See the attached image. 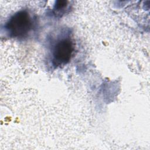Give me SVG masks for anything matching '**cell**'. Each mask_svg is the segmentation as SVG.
<instances>
[{
	"instance_id": "7a4b0ae2",
	"label": "cell",
	"mask_w": 150,
	"mask_h": 150,
	"mask_svg": "<svg viewBox=\"0 0 150 150\" xmlns=\"http://www.w3.org/2000/svg\"><path fill=\"white\" fill-rule=\"evenodd\" d=\"M74 51V43L70 38L57 40L52 49V64L55 67L66 64L71 60Z\"/></svg>"
},
{
	"instance_id": "3957f363",
	"label": "cell",
	"mask_w": 150,
	"mask_h": 150,
	"mask_svg": "<svg viewBox=\"0 0 150 150\" xmlns=\"http://www.w3.org/2000/svg\"><path fill=\"white\" fill-rule=\"evenodd\" d=\"M67 2L65 1H57L56 2V4L54 7V11L59 14L63 13V10L66 9L67 6Z\"/></svg>"
},
{
	"instance_id": "6da1fadb",
	"label": "cell",
	"mask_w": 150,
	"mask_h": 150,
	"mask_svg": "<svg viewBox=\"0 0 150 150\" xmlns=\"http://www.w3.org/2000/svg\"><path fill=\"white\" fill-rule=\"evenodd\" d=\"M34 27V21L29 12L21 10L14 13L5 25V30L10 38L23 39L28 37Z\"/></svg>"
}]
</instances>
